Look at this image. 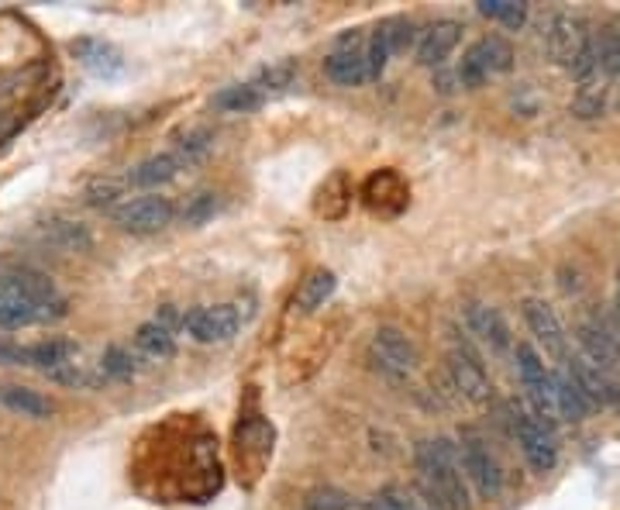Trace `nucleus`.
<instances>
[{
  "label": "nucleus",
  "mask_w": 620,
  "mask_h": 510,
  "mask_svg": "<svg viewBox=\"0 0 620 510\" xmlns=\"http://www.w3.org/2000/svg\"><path fill=\"white\" fill-rule=\"evenodd\" d=\"M69 314V300L45 273L31 266L0 269V328L21 331L56 324Z\"/></svg>",
  "instance_id": "1"
},
{
  "label": "nucleus",
  "mask_w": 620,
  "mask_h": 510,
  "mask_svg": "<svg viewBox=\"0 0 620 510\" xmlns=\"http://www.w3.org/2000/svg\"><path fill=\"white\" fill-rule=\"evenodd\" d=\"M414 466L421 476L424 500L434 510H469V483H465L459 448L448 438H424L414 448Z\"/></svg>",
  "instance_id": "2"
},
{
  "label": "nucleus",
  "mask_w": 620,
  "mask_h": 510,
  "mask_svg": "<svg viewBox=\"0 0 620 510\" xmlns=\"http://www.w3.org/2000/svg\"><path fill=\"white\" fill-rule=\"evenodd\" d=\"M514 362H517V380H521L527 400H531L534 414L552 428L558 421V404H555V373L545 366L541 352L527 342L514 345Z\"/></svg>",
  "instance_id": "3"
},
{
  "label": "nucleus",
  "mask_w": 620,
  "mask_h": 510,
  "mask_svg": "<svg viewBox=\"0 0 620 510\" xmlns=\"http://www.w3.org/2000/svg\"><path fill=\"white\" fill-rule=\"evenodd\" d=\"M369 362L393 383H407L417 373V345L400 328H376L369 338Z\"/></svg>",
  "instance_id": "4"
},
{
  "label": "nucleus",
  "mask_w": 620,
  "mask_h": 510,
  "mask_svg": "<svg viewBox=\"0 0 620 510\" xmlns=\"http://www.w3.org/2000/svg\"><path fill=\"white\" fill-rule=\"evenodd\" d=\"M448 376H452V386L462 400H469L472 407H486L493 400V386L490 376H486L483 359L476 355L465 338L452 335V345H448Z\"/></svg>",
  "instance_id": "5"
},
{
  "label": "nucleus",
  "mask_w": 620,
  "mask_h": 510,
  "mask_svg": "<svg viewBox=\"0 0 620 510\" xmlns=\"http://www.w3.org/2000/svg\"><path fill=\"white\" fill-rule=\"evenodd\" d=\"M510 428H514V438H517V445H521L527 466H531L534 473H552L558 462V445H555L552 428L521 404H510Z\"/></svg>",
  "instance_id": "6"
},
{
  "label": "nucleus",
  "mask_w": 620,
  "mask_h": 510,
  "mask_svg": "<svg viewBox=\"0 0 620 510\" xmlns=\"http://www.w3.org/2000/svg\"><path fill=\"white\" fill-rule=\"evenodd\" d=\"M459 462L465 483H472V490L483 500H496L503 493V469L496 462V455L490 452V445L476 435V431H462L459 438Z\"/></svg>",
  "instance_id": "7"
},
{
  "label": "nucleus",
  "mask_w": 620,
  "mask_h": 510,
  "mask_svg": "<svg viewBox=\"0 0 620 510\" xmlns=\"http://www.w3.org/2000/svg\"><path fill=\"white\" fill-rule=\"evenodd\" d=\"M576 345H579V359H586L593 369H600L607 380L620 383V342L607 321H600V318L579 321Z\"/></svg>",
  "instance_id": "8"
},
{
  "label": "nucleus",
  "mask_w": 620,
  "mask_h": 510,
  "mask_svg": "<svg viewBox=\"0 0 620 510\" xmlns=\"http://www.w3.org/2000/svg\"><path fill=\"white\" fill-rule=\"evenodd\" d=\"M510 66H514V52H510V45L503 42L500 35L479 38V42H472L469 49H465V56L459 63V83L476 90V87H483L490 76L507 73Z\"/></svg>",
  "instance_id": "9"
},
{
  "label": "nucleus",
  "mask_w": 620,
  "mask_h": 510,
  "mask_svg": "<svg viewBox=\"0 0 620 510\" xmlns=\"http://www.w3.org/2000/svg\"><path fill=\"white\" fill-rule=\"evenodd\" d=\"M173 214H176V207L169 204V197L145 193V197L121 200L111 211V218L121 231H128V235H155V231H162L173 221Z\"/></svg>",
  "instance_id": "10"
},
{
  "label": "nucleus",
  "mask_w": 620,
  "mask_h": 510,
  "mask_svg": "<svg viewBox=\"0 0 620 510\" xmlns=\"http://www.w3.org/2000/svg\"><path fill=\"white\" fill-rule=\"evenodd\" d=\"M324 76L338 87H362L369 80L366 73V38L359 32H348L338 38L335 49L324 56Z\"/></svg>",
  "instance_id": "11"
},
{
  "label": "nucleus",
  "mask_w": 620,
  "mask_h": 510,
  "mask_svg": "<svg viewBox=\"0 0 620 510\" xmlns=\"http://www.w3.org/2000/svg\"><path fill=\"white\" fill-rule=\"evenodd\" d=\"M589 42H593V38H589L583 18H576V14H552L548 32H545V52L552 63L572 69L576 59L586 52Z\"/></svg>",
  "instance_id": "12"
},
{
  "label": "nucleus",
  "mask_w": 620,
  "mask_h": 510,
  "mask_svg": "<svg viewBox=\"0 0 620 510\" xmlns=\"http://www.w3.org/2000/svg\"><path fill=\"white\" fill-rule=\"evenodd\" d=\"M183 328L190 338H197L200 345H217L228 342V338L238 335L242 328V318L231 304H217V307H193V311L183 314Z\"/></svg>",
  "instance_id": "13"
},
{
  "label": "nucleus",
  "mask_w": 620,
  "mask_h": 510,
  "mask_svg": "<svg viewBox=\"0 0 620 510\" xmlns=\"http://www.w3.org/2000/svg\"><path fill=\"white\" fill-rule=\"evenodd\" d=\"M521 314H524V324L531 328L534 342L548 355H555V359H565V355H569V335H565L562 321H558L555 307L548 304V300L527 297L521 304Z\"/></svg>",
  "instance_id": "14"
},
{
  "label": "nucleus",
  "mask_w": 620,
  "mask_h": 510,
  "mask_svg": "<svg viewBox=\"0 0 620 510\" xmlns=\"http://www.w3.org/2000/svg\"><path fill=\"white\" fill-rule=\"evenodd\" d=\"M462 318H465V328H469L486 349H493V352L514 349V338H510L507 321H503V314L496 311L493 304H479V300H472V304L462 307Z\"/></svg>",
  "instance_id": "15"
},
{
  "label": "nucleus",
  "mask_w": 620,
  "mask_h": 510,
  "mask_svg": "<svg viewBox=\"0 0 620 510\" xmlns=\"http://www.w3.org/2000/svg\"><path fill=\"white\" fill-rule=\"evenodd\" d=\"M462 42V25L452 18H441L434 21L431 28H424L421 38H417V63L421 66H441L448 56L455 52V45Z\"/></svg>",
  "instance_id": "16"
},
{
  "label": "nucleus",
  "mask_w": 620,
  "mask_h": 510,
  "mask_svg": "<svg viewBox=\"0 0 620 510\" xmlns=\"http://www.w3.org/2000/svg\"><path fill=\"white\" fill-rule=\"evenodd\" d=\"M565 373L572 376V383H576V390L583 393V400L589 407H607L617 400V383L607 380L600 369H593L586 359H579V355H572Z\"/></svg>",
  "instance_id": "17"
},
{
  "label": "nucleus",
  "mask_w": 620,
  "mask_h": 510,
  "mask_svg": "<svg viewBox=\"0 0 620 510\" xmlns=\"http://www.w3.org/2000/svg\"><path fill=\"white\" fill-rule=\"evenodd\" d=\"M38 238H42V245L59 249V252H87L93 245V235L87 231V224L69 221V218L38 224Z\"/></svg>",
  "instance_id": "18"
},
{
  "label": "nucleus",
  "mask_w": 620,
  "mask_h": 510,
  "mask_svg": "<svg viewBox=\"0 0 620 510\" xmlns=\"http://www.w3.org/2000/svg\"><path fill=\"white\" fill-rule=\"evenodd\" d=\"M73 56L80 59L93 76H104V80H111V76H118L124 69L121 52L114 49V45L100 42V38H80V42H73Z\"/></svg>",
  "instance_id": "19"
},
{
  "label": "nucleus",
  "mask_w": 620,
  "mask_h": 510,
  "mask_svg": "<svg viewBox=\"0 0 620 510\" xmlns=\"http://www.w3.org/2000/svg\"><path fill=\"white\" fill-rule=\"evenodd\" d=\"M0 407H7V411H14L21 417H31V421H49L52 411H56L45 393L31 390V386H18V383L0 386Z\"/></svg>",
  "instance_id": "20"
},
{
  "label": "nucleus",
  "mask_w": 620,
  "mask_h": 510,
  "mask_svg": "<svg viewBox=\"0 0 620 510\" xmlns=\"http://www.w3.org/2000/svg\"><path fill=\"white\" fill-rule=\"evenodd\" d=\"M176 173H180V162H176L173 152H155V156L142 159L138 166H131L124 183L128 187H162V183L176 180Z\"/></svg>",
  "instance_id": "21"
},
{
  "label": "nucleus",
  "mask_w": 620,
  "mask_h": 510,
  "mask_svg": "<svg viewBox=\"0 0 620 510\" xmlns=\"http://www.w3.org/2000/svg\"><path fill=\"white\" fill-rule=\"evenodd\" d=\"M73 359H80V349L69 338H45L38 345H28V366L42 369V373H52V369L66 366Z\"/></svg>",
  "instance_id": "22"
},
{
  "label": "nucleus",
  "mask_w": 620,
  "mask_h": 510,
  "mask_svg": "<svg viewBox=\"0 0 620 510\" xmlns=\"http://www.w3.org/2000/svg\"><path fill=\"white\" fill-rule=\"evenodd\" d=\"M335 287H338V280H335V273H331V269H314V273H310L307 280L300 283L297 297H293V307H297L300 314L317 311V307H324V300L335 293Z\"/></svg>",
  "instance_id": "23"
},
{
  "label": "nucleus",
  "mask_w": 620,
  "mask_h": 510,
  "mask_svg": "<svg viewBox=\"0 0 620 510\" xmlns=\"http://www.w3.org/2000/svg\"><path fill=\"white\" fill-rule=\"evenodd\" d=\"M390 197H393V204H397V207H407V183H403L397 173L383 169V173H376L366 183V200H369L372 211H383L386 214V200H390Z\"/></svg>",
  "instance_id": "24"
},
{
  "label": "nucleus",
  "mask_w": 620,
  "mask_h": 510,
  "mask_svg": "<svg viewBox=\"0 0 620 510\" xmlns=\"http://www.w3.org/2000/svg\"><path fill=\"white\" fill-rule=\"evenodd\" d=\"M348 204H352V187H348L345 173H335L331 180L321 183V190H317V214L321 218H341Z\"/></svg>",
  "instance_id": "25"
},
{
  "label": "nucleus",
  "mask_w": 620,
  "mask_h": 510,
  "mask_svg": "<svg viewBox=\"0 0 620 510\" xmlns=\"http://www.w3.org/2000/svg\"><path fill=\"white\" fill-rule=\"evenodd\" d=\"M262 100H266V94L255 83H238V87H224L221 94H214V107L228 114H248L262 107Z\"/></svg>",
  "instance_id": "26"
},
{
  "label": "nucleus",
  "mask_w": 620,
  "mask_h": 510,
  "mask_svg": "<svg viewBox=\"0 0 620 510\" xmlns=\"http://www.w3.org/2000/svg\"><path fill=\"white\" fill-rule=\"evenodd\" d=\"M555 404H558V417H569V421H583L589 414V404L583 400V393L576 390V383H572V376L565 373H555Z\"/></svg>",
  "instance_id": "27"
},
{
  "label": "nucleus",
  "mask_w": 620,
  "mask_h": 510,
  "mask_svg": "<svg viewBox=\"0 0 620 510\" xmlns=\"http://www.w3.org/2000/svg\"><path fill=\"white\" fill-rule=\"evenodd\" d=\"M135 345L145 355H152V359H169V355H176L173 331L162 328V324H155V321H145L142 328L135 331Z\"/></svg>",
  "instance_id": "28"
},
{
  "label": "nucleus",
  "mask_w": 620,
  "mask_h": 510,
  "mask_svg": "<svg viewBox=\"0 0 620 510\" xmlns=\"http://www.w3.org/2000/svg\"><path fill=\"white\" fill-rule=\"evenodd\" d=\"M300 507L304 510H366L362 500H355L352 493H345V490H335V486H317V490L304 493Z\"/></svg>",
  "instance_id": "29"
},
{
  "label": "nucleus",
  "mask_w": 620,
  "mask_h": 510,
  "mask_svg": "<svg viewBox=\"0 0 620 510\" xmlns=\"http://www.w3.org/2000/svg\"><path fill=\"white\" fill-rule=\"evenodd\" d=\"M366 510H434L428 500H421L417 493H410L407 486H386V490H379L376 497L369 500Z\"/></svg>",
  "instance_id": "30"
},
{
  "label": "nucleus",
  "mask_w": 620,
  "mask_h": 510,
  "mask_svg": "<svg viewBox=\"0 0 620 510\" xmlns=\"http://www.w3.org/2000/svg\"><path fill=\"white\" fill-rule=\"evenodd\" d=\"M479 14L490 21H500L510 32H517L527 21V4H517V0H479Z\"/></svg>",
  "instance_id": "31"
},
{
  "label": "nucleus",
  "mask_w": 620,
  "mask_h": 510,
  "mask_svg": "<svg viewBox=\"0 0 620 510\" xmlns=\"http://www.w3.org/2000/svg\"><path fill=\"white\" fill-rule=\"evenodd\" d=\"M211 145H214V135L207 128H193V131H186V135L176 142V149H173V156L176 162H180V169L183 166H193V162H200L211 152Z\"/></svg>",
  "instance_id": "32"
},
{
  "label": "nucleus",
  "mask_w": 620,
  "mask_h": 510,
  "mask_svg": "<svg viewBox=\"0 0 620 510\" xmlns=\"http://www.w3.org/2000/svg\"><path fill=\"white\" fill-rule=\"evenodd\" d=\"M124 187L128 183L124 180H111V176H100V180L87 183V190H83V200H87L90 207H100V211H114L118 207V197H124Z\"/></svg>",
  "instance_id": "33"
},
{
  "label": "nucleus",
  "mask_w": 620,
  "mask_h": 510,
  "mask_svg": "<svg viewBox=\"0 0 620 510\" xmlns=\"http://www.w3.org/2000/svg\"><path fill=\"white\" fill-rule=\"evenodd\" d=\"M293 80H297V63H293V59H279V63H269V66L259 69L255 87H259L262 94H269V90L293 87Z\"/></svg>",
  "instance_id": "34"
},
{
  "label": "nucleus",
  "mask_w": 620,
  "mask_h": 510,
  "mask_svg": "<svg viewBox=\"0 0 620 510\" xmlns=\"http://www.w3.org/2000/svg\"><path fill=\"white\" fill-rule=\"evenodd\" d=\"M390 56H393V49H390V42H386L383 25H379L376 32L366 38V73H369V80H379V76H383Z\"/></svg>",
  "instance_id": "35"
},
{
  "label": "nucleus",
  "mask_w": 620,
  "mask_h": 510,
  "mask_svg": "<svg viewBox=\"0 0 620 510\" xmlns=\"http://www.w3.org/2000/svg\"><path fill=\"white\" fill-rule=\"evenodd\" d=\"M45 376H49L52 383H62V386H76V390H87V386H93V383H97V373H90V369H87V362H80V359L66 362V366L52 369V373H45Z\"/></svg>",
  "instance_id": "36"
},
{
  "label": "nucleus",
  "mask_w": 620,
  "mask_h": 510,
  "mask_svg": "<svg viewBox=\"0 0 620 510\" xmlns=\"http://www.w3.org/2000/svg\"><path fill=\"white\" fill-rule=\"evenodd\" d=\"M135 373V366H131V355L121 349V345H111V349H104L100 355V376H111V380H128V376Z\"/></svg>",
  "instance_id": "37"
},
{
  "label": "nucleus",
  "mask_w": 620,
  "mask_h": 510,
  "mask_svg": "<svg viewBox=\"0 0 620 510\" xmlns=\"http://www.w3.org/2000/svg\"><path fill=\"white\" fill-rule=\"evenodd\" d=\"M596 63H600V69H607V73L620 76V32H610L596 42Z\"/></svg>",
  "instance_id": "38"
},
{
  "label": "nucleus",
  "mask_w": 620,
  "mask_h": 510,
  "mask_svg": "<svg viewBox=\"0 0 620 510\" xmlns=\"http://www.w3.org/2000/svg\"><path fill=\"white\" fill-rule=\"evenodd\" d=\"M217 214V197L214 193H197L190 204L183 207V221L186 224H207Z\"/></svg>",
  "instance_id": "39"
},
{
  "label": "nucleus",
  "mask_w": 620,
  "mask_h": 510,
  "mask_svg": "<svg viewBox=\"0 0 620 510\" xmlns=\"http://www.w3.org/2000/svg\"><path fill=\"white\" fill-rule=\"evenodd\" d=\"M603 111V94L596 83H583V90H579L576 97V114L579 118H596V114Z\"/></svg>",
  "instance_id": "40"
},
{
  "label": "nucleus",
  "mask_w": 620,
  "mask_h": 510,
  "mask_svg": "<svg viewBox=\"0 0 620 510\" xmlns=\"http://www.w3.org/2000/svg\"><path fill=\"white\" fill-rule=\"evenodd\" d=\"M0 366H28V349L11 342H0Z\"/></svg>",
  "instance_id": "41"
},
{
  "label": "nucleus",
  "mask_w": 620,
  "mask_h": 510,
  "mask_svg": "<svg viewBox=\"0 0 620 510\" xmlns=\"http://www.w3.org/2000/svg\"><path fill=\"white\" fill-rule=\"evenodd\" d=\"M617 307H620V269H617Z\"/></svg>",
  "instance_id": "42"
}]
</instances>
